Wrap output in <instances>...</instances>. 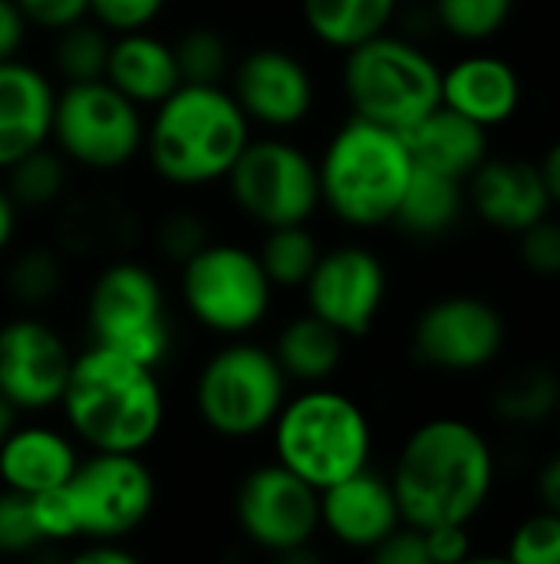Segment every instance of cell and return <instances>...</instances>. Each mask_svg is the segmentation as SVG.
<instances>
[{"label": "cell", "instance_id": "9", "mask_svg": "<svg viewBox=\"0 0 560 564\" xmlns=\"http://www.w3.org/2000/svg\"><path fill=\"white\" fill-rule=\"evenodd\" d=\"M86 321L96 347L116 350L145 367H158L168 357L172 330L165 291L155 271L139 261H112L96 274Z\"/></svg>", "mask_w": 560, "mask_h": 564}, {"label": "cell", "instance_id": "48", "mask_svg": "<svg viewBox=\"0 0 560 564\" xmlns=\"http://www.w3.org/2000/svg\"><path fill=\"white\" fill-rule=\"evenodd\" d=\"M538 169H541V178H545V188H548L551 202L560 205V139L548 149V155H545V162Z\"/></svg>", "mask_w": 560, "mask_h": 564}, {"label": "cell", "instance_id": "27", "mask_svg": "<svg viewBox=\"0 0 560 564\" xmlns=\"http://www.w3.org/2000/svg\"><path fill=\"white\" fill-rule=\"evenodd\" d=\"M343 334H337L330 324H323L314 314H300L287 321L277 334L274 357L284 370V377L300 383H320L337 373L343 360Z\"/></svg>", "mask_w": 560, "mask_h": 564}, {"label": "cell", "instance_id": "6", "mask_svg": "<svg viewBox=\"0 0 560 564\" xmlns=\"http://www.w3.org/2000/svg\"><path fill=\"white\" fill-rule=\"evenodd\" d=\"M340 79L353 116L393 132L442 106V69L406 36L380 33L347 50Z\"/></svg>", "mask_w": 560, "mask_h": 564}, {"label": "cell", "instance_id": "45", "mask_svg": "<svg viewBox=\"0 0 560 564\" xmlns=\"http://www.w3.org/2000/svg\"><path fill=\"white\" fill-rule=\"evenodd\" d=\"M66 564H142L132 552L125 549H116V545H96V549H86L79 555H73Z\"/></svg>", "mask_w": 560, "mask_h": 564}, {"label": "cell", "instance_id": "50", "mask_svg": "<svg viewBox=\"0 0 560 564\" xmlns=\"http://www.w3.org/2000/svg\"><path fill=\"white\" fill-rule=\"evenodd\" d=\"M13 430H17V410L0 397V446H3V440H7Z\"/></svg>", "mask_w": 560, "mask_h": 564}, {"label": "cell", "instance_id": "14", "mask_svg": "<svg viewBox=\"0 0 560 564\" xmlns=\"http://www.w3.org/2000/svg\"><path fill=\"white\" fill-rule=\"evenodd\" d=\"M505 347L502 314L469 294L429 304L413 327V354L419 364L449 373H472L488 367Z\"/></svg>", "mask_w": 560, "mask_h": 564}, {"label": "cell", "instance_id": "30", "mask_svg": "<svg viewBox=\"0 0 560 564\" xmlns=\"http://www.w3.org/2000/svg\"><path fill=\"white\" fill-rule=\"evenodd\" d=\"M109 46H112V36L89 17L53 33V46H50L53 76H59L63 86L106 79Z\"/></svg>", "mask_w": 560, "mask_h": 564}, {"label": "cell", "instance_id": "52", "mask_svg": "<svg viewBox=\"0 0 560 564\" xmlns=\"http://www.w3.org/2000/svg\"><path fill=\"white\" fill-rule=\"evenodd\" d=\"M558 413H560V410H558Z\"/></svg>", "mask_w": 560, "mask_h": 564}, {"label": "cell", "instance_id": "37", "mask_svg": "<svg viewBox=\"0 0 560 564\" xmlns=\"http://www.w3.org/2000/svg\"><path fill=\"white\" fill-rule=\"evenodd\" d=\"M168 0H89V20H96L109 36L149 30Z\"/></svg>", "mask_w": 560, "mask_h": 564}, {"label": "cell", "instance_id": "36", "mask_svg": "<svg viewBox=\"0 0 560 564\" xmlns=\"http://www.w3.org/2000/svg\"><path fill=\"white\" fill-rule=\"evenodd\" d=\"M505 558L512 564H560V516L538 512L525 519L515 529Z\"/></svg>", "mask_w": 560, "mask_h": 564}, {"label": "cell", "instance_id": "39", "mask_svg": "<svg viewBox=\"0 0 560 564\" xmlns=\"http://www.w3.org/2000/svg\"><path fill=\"white\" fill-rule=\"evenodd\" d=\"M521 261L528 271L541 278H558L560 274V225L551 218L535 221L531 228L521 231Z\"/></svg>", "mask_w": 560, "mask_h": 564}, {"label": "cell", "instance_id": "22", "mask_svg": "<svg viewBox=\"0 0 560 564\" xmlns=\"http://www.w3.org/2000/svg\"><path fill=\"white\" fill-rule=\"evenodd\" d=\"M518 102L521 79L498 56H469L442 73V106L479 122L482 129L512 119Z\"/></svg>", "mask_w": 560, "mask_h": 564}, {"label": "cell", "instance_id": "24", "mask_svg": "<svg viewBox=\"0 0 560 564\" xmlns=\"http://www.w3.org/2000/svg\"><path fill=\"white\" fill-rule=\"evenodd\" d=\"M76 466L79 456L69 440L46 426L13 430L0 446V479L20 496H40L66 486Z\"/></svg>", "mask_w": 560, "mask_h": 564}, {"label": "cell", "instance_id": "44", "mask_svg": "<svg viewBox=\"0 0 560 564\" xmlns=\"http://www.w3.org/2000/svg\"><path fill=\"white\" fill-rule=\"evenodd\" d=\"M26 33H30V26H26L20 7L13 0H0V63L20 56Z\"/></svg>", "mask_w": 560, "mask_h": 564}, {"label": "cell", "instance_id": "51", "mask_svg": "<svg viewBox=\"0 0 560 564\" xmlns=\"http://www.w3.org/2000/svg\"><path fill=\"white\" fill-rule=\"evenodd\" d=\"M462 564H512V562H508V558H475V555H472V558H465Z\"/></svg>", "mask_w": 560, "mask_h": 564}, {"label": "cell", "instance_id": "35", "mask_svg": "<svg viewBox=\"0 0 560 564\" xmlns=\"http://www.w3.org/2000/svg\"><path fill=\"white\" fill-rule=\"evenodd\" d=\"M211 241L208 225L198 212L191 208H175L168 212L158 225H155V251L172 261V264H185L188 258H195L205 245Z\"/></svg>", "mask_w": 560, "mask_h": 564}, {"label": "cell", "instance_id": "29", "mask_svg": "<svg viewBox=\"0 0 560 564\" xmlns=\"http://www.w3.org/2000/svg\"><path fill=\"white\" fill-rule=\"evenodd\" d=\"M271 288H304L307 278L314 274L320 261V241L307 225H284V228H267L261 248L254 251Z\"/></svg>", "mask_w": 560, "mask_h": 564}, {"label": "cell", "instance_id": "49", "mask_svg": "<svg viewBox=\"0 0 560 564\" xmlns=\"http://www.w3.org/2000/svg\"><path fill=\"white\" fill-rule=\"evenodd\" d=\"M277 564H327L323 555H317L310 545H297V549H287L277 555Z\"/></svg>", "mask_w": 560, "mask_h": 564}, {"label": "cell", "instance_id": "13", "mask_svg": "<svg viewBox=\"0 0 560 564\" xmlns=\"http://www.w3.org/2000/svg\"><path fill=\"white\" fill-rule=\"evenodd\" d=\"M228 93L251 126L274 132L297 129L317 106V83L310 66L284 46H254L234 59Z\"/></svg>", "mask_w": 560, "mask_h": 564}, {"label": "cell", "instance_id": "12", "mask_svg": "<svg viewBox=\"0 0 560 564\" xmlns=\"http://www.w3.org/2000/svg\"><path fill=\"white\" fill-rule=\"evenodd\" d=\"M76 532L89 539H122L135 532L155 506V479L125 453H96L76 466L63 486Z\"/></svg>", "mask_w": 560, "mask_h": 564}, {"label": "cell", "instance_id": "34", "mask_svg": "<svg viewBox=\"0 0 560 564\" xmlns=\"http://www.w3.org/2000/svg\"><path fill=\"white\" fill-rule=\"evenodd\" d=\"M432 10L452 36L479 43L508 23L515 0H432Z\"/></svg>", "mask_w": 560, "mask_h": 564}, {"label": "cell", "instance_id": "8", "mask_svg": "<svg viewBox=\"0 0 560 564\" xmlns=\"http://www.w3.org/2000/svg\"><path fill=\"white\" fill-rule=\"evenodd\" d=\"M50 142L76 169L119 172L142 155L145 116L106 79L69 83L56 93Z\"/></svg>", "mask_w": 560, "mask_h": 564}, {"label": "cell", "instance_id": "25", "mask_svg": "<svg viewBox=\"0 0 560 564\" xmlns=\"http://www.w3.org/2000/svg\"><path fill=\"white\" fill-rule=\"evenodd\" d=\"M399 0H300V17L310 36L330 50H353L393 23Z\"/></svg>", "mask_w": 560, "mask_h": 564}, {"label": "cell", "instance_id": "26", "mask_svg": "<svg viewBox=\"0 0 560 564\" xmlns=\"http://www.w3.org/2000/svg\"><path fill=\"white\" fill-rule=\"evenodd\" d=\"M462 212H465L462 182L413 165V178L403 192V202L396 208L393 225L399 231H406L409 238L432 241V238L449 235L459 225Z\"/></svg>", "mask_w": 560, "mask_h": 564}, {"label": "cell", "instance_id": "4", "mask_svg": "<svg viewBox=\"0 0 560 564\" xmlns=\"http://www.w3.org/2000/svg\"><path fill=\"white\" fill-rule=\"evenodd\" d=\"M320 205L347 228H380L396 218L413 178V155L399 132L350 116L320 162Z\"/></svg>", "mask_w": 560, "mask_h": 564}, {"label": "cell", "instance_id": "11", "mask_svg": "<svg viewBox=\"0 0 560 564\" xmlns=\"http://www.w3.org/2000/svg\"><path fill=\"white\" fill-rule=\"evenodd\" d=\"M182 301L211 334L244 337L271 311L274 288L254 251L231 241H208L182 264Z\"/></svg>", "mask_w": 560, "mask_h": 564}, {"label": "cell", "instance_id": "42", "mask_svg": "<svg viewBox=\"0 0 560 564\" xmlns=\"http://www.w3.org/2000/svg\"><path fill=\"white\" fill-rule=\"evenodd\" d=\"M370 564H432V558H429L422 532L413 525H406V529L399 525L380 545L370 549Z\"/></svg>", "mask_w": 560, "mask_h": 564}, {"label": "cell", "instance_id": "1", "mask_svg": "<svg viewBox=\"0 0 560 564\" xmlns=\"http://www.w3.org/2000/svg\"><path fill=\"white\" fill-rule=\"evenodd\" d=\"M495 459L485 436L462 420L422 423L393 469V496L406 525H469L492 496Z\"/></svg>", "mask_w": 560, "mask_h": 564}, {"label": "cell", "instance_id": "19", "mask_svg": "<svg viewBox=\"0 0 560 564\" xmlns=\"http://www.w3.org/2000/svg\"><path fill=\"white\" fill-rule=\"evenodd\" d=\"M469 202L482 221L502 231H525L548 218L551 195L545 188L541 169L525 159H485L472 175Z\"/></svg>", "mask_w": 560, "mask_h": 564}, {"label": "cell", "instance_id": "2", "mask_svg": "<svg viewBox=\"0 0 560 564\" xmlns=\"http://www.w3.org/2000/svg\"><path fill=\"white\" fill-rule=\"evenodd\" d=\"M251 122L228 86L182 83L145 122V162L172 188L224 182L251 142Z\"/></svg>", "mask_w": 560, "mask_h": 564}, {"label": "cell", "instance_id": "15", "mask_svg": "<svg viewBox=\"0 0 560 564\" xmlns=\"http://www.w3.org/2000/svg\"><path fill=\"white\" fill-rule=\"evenodd\" d=\"M234 516L257 549L281 555L314 542L320 529V492L281 463L261 466L238 486Z\"/></svg>", "mask_w": 560, "mask_h": 564}, {"label": "cell", "instance_id": "7", "mask_svg": "<svg viewBox=\"0 0 560 564\" xmlns=\"http://www.w3.org/2000/svg\"><path fill=\"white\" fill-rule=\"evenodd\" d=\"M287 403V377L274 350L234 340L211 354L195 383V406L205 426L224 440H251L274 426Z\"/></svg>", "mask_w": 560, "mask_h": 564}, {"label": "cell", "instance_id": "46", "mask_svg": "<svg viewBox=\"0 0 560 564\" xmlns=\"http://www.w3.org/2000/svg\"><path fill=\"white\" fill-rule=\"evenodd\" d=\"M538 492H541V502L548 506V512L560 516V453L541 469V476H538Z\"/></svg>", "mask_w": 560, "mask_h": 564}, {"label": "cell", "instance_id": "38", "mask_svg": "<svg viewBox=\"0 0 560 564\" xmlns=\"http://www.w3.org/2000/svg\"><path fill=\"white\" fill-rule=\"evenodd\" d=\"M40 542L43 539L33 522L30 496L10 492V489L0 492V555H26Z\"/></svg>", "mask_w": 560, "mask_h": 564}, {"label": "cell", "instance_id": "32", "mask_svg": "<svg viewBox=\"0 0 560 564\" xmlns=\"http://www.w3.org/2000/svg\"><path fill=\"white\" fill-rule=\"evenodd\" d=\"M175 59L182 83H198V86H224L234 66V53L228 36L218 26H188L175 43Z\"/></svg>", "mask_w": 560, "mask_h": 564}, {"label": "cell", "instance_id": "20", "mask_svg": "<svg viewBox=\"0 0 560 564\" xmlns=\"http://www.w3.org/2000/svg\"><path fill=\"white\" fill-rule=\"evenodd\" d=\"M403 522L389 479L360 469L350 479L320 492V525L350 545V549H373Z\"/></svg>", "mask_w": 560, "mask_h": 564}, {"label": "cell", "instance_id": "40", "mask_svg": "<svg viewBox=\"0 0 560 564\" xmlns=\"http://www.w3.org/2000/svg\"><path fill=\"white\" fill-rule=\"evenodd\" d=\"M30 509H33V522L40 529L43 542H63V539H76V519H73V506L66 499V489H50L40 496H30Z\"/></svg>", "mask_w": 560, "mask_h": 564}, {"label": "cell", "instance_id": "5", "mask_svg": "<svg viewBox=\"0 0 560 564\" xmlns=\"http://www.w3.org/2000/svg\"><path fill=\"white\" fill-rule=\"evenodd\" d=\"M277 463L317 492L366 469L373 433L366 413L337 390H307L274 420Z\"/></svg>", "mask_w": 560, "mask_h": 564}, {"label": "cell", "instance_id": "41", "mask_svg": "<svg viewBox=\"0 0 560 564\" xmlns=\"http://www.w3.org/2000/svg\"><path fill=\"white\" fill-rule=\"evenodd\" d=\"M26 26L43 33H59L89 17V0H13Z\"/></svg>", "mask_w": 560, "mask_h": 564}, {"label": "cell", "instance_id": "47", "mask_svg": "<svg viewBox=\"0 0 560 564\" xmlns=\"http://www.w3.org/2000/svg\"><path fill=\"white\" fill-rule=\"evenodd\" d=\"M17 225H20V208L13 205V198H10L7 188L0 185V254L13 245Z\"/></svg>", "mask_w": 560, "mask_h": 564}, {"label": "cell", "instance_id": "21", "mask_svg": "<svg viewBox=\"0 0 560 564\" xmlns=\"http://www.w3.org/2000/svg\"><path fill=\"white\" fill-rule=\"evenodd\" d=\"M106 83L112 89H119L139 109L162 106L182 86V73H178L172 43L155 36L152 30L112 36Z\"/></svg>", "mask_w": 560, "mask_h": 564}, {"label": "cell", "instance_id": "33", "mask_svg": "<svg viewBox=\"0 0 560 564\" xmlns=\"http://www.w3.org/2000/svg\"><path fill=\"white\" fill-rule=\"evenodd\" d=\"M7 294L23 307L50 304L63 288V261L50 248H26L7 268Z\"/></svg>", "mask_w": 560, "mask_h": 564}, {"label": "cell", "instance_id": "18", "mask_svg": "<svg viewBox=\"0 0 560 564\" xmlns=\"http://www.w3.org/2000/svg\"><path fill=\"white\" fill-rule=\"evenodd\" d=\"M56 83L50 73L26 59L0 63V172L50 145Z\"/></svg>", "mask_w": 560, "mask_h": 564}, {"label": "cell", "instance_id": "16", "mask_svg": "<svg viewBox=\"0 0 560 564\" xmlns=\"http://www.w3.org/2000/svg\"><path fill=\"white\" fill-rule=\"evenodd\" d=\"M307 314L320 317L343 337H363L386 301V268L363 245L323 251L304 284Z\"/></svg>", "mask_w": 560, "mask_h": 564}, {"label": "cell", "instance_id": "31", "mask_svg": "<svg viewBox=\"0 0 560 564\" xmlns=\"http://www.w3.org/2000/svg\"><path fill=\"white\" fill-rule=\"evenodd\" d=\"M3 188L20 212H46L69 188V162L53 145H43L7 169Z\"/></svg>", "mask_w": 560, "mask_h": 564}, {"label": "cell", "instance_id": "28", "mask_svg": "<svg viewBox=\"0 0 560 564\" xmlns=\"http://www.w3.org/2000/svg\"><path fill=\"white\" fill-rule=\"evenodd\" d=\"M492 410L502 423L538 426L560 410V377L541 364L521 367L498 383L492 393Z\"/></svg>", "mask_w": 560, "mask_h": 564}, {"label": "cell", "instance_id": "23", "mask_svg": "<svg viewBox=\"0 0 560 564\" xmlns=\"http://www.w3.org/2000/svg\"><path fill=\"white\" fill-rule=\"evenodd\" d=\"M413 165L449 175L455 182L469 178L488 159V135L479 122L452 112L449 106L432 109L416 126L399 132Z\"/></svg>", "mask_w": 560, "mask_h": 564}, {"label": "cell", "instance_id": "3", "mask_svg": "<svg viewBox=\"0 0 560 564\" xmlns=\"http://www.w3.org/2000/svg\"><path fill=\"white\" fill-rule=\"evenodd\" d=\"M59 403L76 436L96 453L139 456L165 420L155 367L96 344L73 357Z\"/></svg>", "mask_w": 560, "mask_h": 564}, {"label": "cell", "instance_id": "10", "mask_svg": "<svg viewBox=\"0 0 560 564\" xmlns=\"http://www.w3.org/2000/svg\"><path fill=\"white\" fill-rule=\"evenodd\" d=\"M224 182L231 205L264 231L307 225L320 212L317 159L281 135L251 139Z\"/></svg>", "mask_w": 560, "mask_h": 564}, {"label": "cell", "instance_id": "43", "mask_svg": "<svg viewBox=\"0 0 560 564\" xmlns=\"http://www.w3.org/2000/svg\"><path fill=\"white\" fill-rule=\"evenodd\" d=\"M426 549L432 564H462L472 558V539H469V525H436L422 532Z\"/></svg>", "mask_w": 560, "mask_h": 564}, {"label": "cell", "instance_id": "17", "mask_svg": "<svg viewBox=\"0 0 560 564\" xmlns=\"http://www.w3.org/2000/svg\"><path fill=\"white\" fill-rule=\"evenodd\" d=\"M73 354L40 317L0 324V397L13 410H50L63 400Z\"/></svg>", "mask_w": 560, "mask_h": 564}]
</instances>
